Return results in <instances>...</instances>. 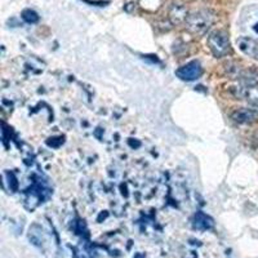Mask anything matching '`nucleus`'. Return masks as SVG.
Here are the masks:
<instances>
[{"instance_id": "f257e3e1", "label": "nucleus", "mask_w": 258, "mask_h": 258, "mask_svg": "<svg viewBox=\"0 0 258 258\" xmlns=\"http://www.w3.org/2000/svg\"><path fill=\"white\" fill-rule=\"evenodd\" d=\"M214 22V15L211 11L202 9L198 12H194L188 15L186 20V29L192 34V35H203L206 34Z\"/></svg>"}, {"instance_id": "f03ea898", "label": "nucleus", "mask_w": 258, "mask_h": 258, "mask_svg": "<svg viewBox=\"0 0 258 258\" xmlns=\"http://www.w3.org/2000/svg\"><path fill=\"white\" fill-rule=\"evenodd\" d=\"M208 47L214 57L221 58L226 57L231 52V44H230L229 34L223 30H216L211 32L208 36Z\"/></svg>"}, {"instance_id": "7ed1b4c3", "label": "nucleus", "mask_w": 258, "mask_h": 258, "mask_svg": "<svg viewBox=\"0 0 258 258\" xmlns=\"http://www.w3.org/2000/svg\"><path fill=\"white\" fill-rule=\"evenodd\" d=\"M176 75L183 82H195V80L200 79L203 75L202 64L199 61L188 62L176 71Z\"/></svg>"}, {"instance_id": "20e7f679", "label": "nucleus", "mask_w": 258, "mask_h": 258, "mask_svg": "<svg viewBox=\"0 0 258 258\" xmlns=\"http://www.w3.org/2000/svg\"><path fill=\"white\" fill-rule=\"evenodd\" d=\"M236 45L245 56L258 58V39L253 36H240L236 39Z\"/></svg>"}, {"instance_id": "39448f33", "label": "nucleus", "mask_w": 258, "mask_h": 258, "mask_svg": "<svg viewBox=\"0 0 258 258\" xmlns=\"http://www.w3.org/2000/svg\"><path fill=\"white\" fill-rule=\"evenodd\" d=\"M231 119L239 124L254 123L258 119V111L253 109H239L232 112Z\"/></svg>"}, {"instance_id": "423d86ee", "label": "nucleus", "mask_w": 258, "mask_h": 258, "mask_svg": "<svg viewBox=\"0 0 258 258\" xmlns=\"http://www.w3.org/2000/svg\"><path fill=\"white\" fill-rule=\"evenodd\" d=\"M188 15L186 8L182 4H173L169 9V18L172 20L173 24H182V22H186Z\"/></svg>"}, {"instance_id": "0eeeda50", "label": "nucleus", "mask_w": 258, "mask_h": 258, "mask_svg": "<svg viewBox=\"0 0 258 258\" xmlns=\"http://www.w3.org/2000/svg\"><path fill=\"white\" fill-rule=\"evenodd\" d=\"M192 225L194 227L198 230H208L213 226V220H212L209 216H207V214L199 212V213H197L194 216Z\"/></svg>"}, {"instance_id": "6e6552de", "label": "nucleus", "mask_w": 258, "mask_h": 258, "mask_svg": "<svg viewBox=\"0 0 258 258\" xmlns=\"http://www.w3.org/2000/svg\"><path fill=\"white\" fill-rule=\"evenodd\" d=\"M239 82L244 87H258V73L254 70L241 71Z\"/></svg>"}, {"instance_id": "1a4fd4ad", "label": "nucleus", "mask_w": 258, "mask_h": 258, "mask_svg": "<svg viewBox=\"0 0 258 258\" xmlns=\"http://www.w3.org/2000/svg\"><path fill=\"white\" fill-rule=\"evenodd\" d=\"M22 20L26 24H36L39 21V15L34 9H25L24 12H22Z\"/></svg>"}, {"instance_id": "9d476101", "label": "nucleus", "mask_w": 258, "mask_h": 258, "mask_svg": "<svg viewBox=\"0 0 258 258\" xmlns=\"http://www.w3.org/2000/svg\"><path fill=\"white\" fill-rule=\"evenodd\" d=\"M249 20L250 22L248 24V26H249V30L250 31L254 34V35L258 36V9L255 11L253 15L249 16Z\"/></svg>"}]
</instances>
